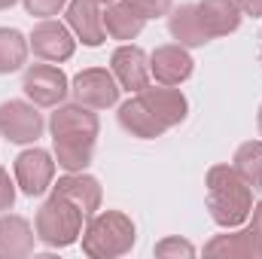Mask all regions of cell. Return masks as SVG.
Wrapping results in <instances>:
<instances>
[{"label": "cell", "instance_id": "obj_1", "mask_svg": "<svg viewBox=\"0 0 262 259\" xmlns=\"http://www.w3.org/2000/svg\"><path fill=\"white\" fill-rule=\"evenodd\" d=\"M207 186V213L220 229H238L250 220L253 189L241 180L232 165H213L204 177Z\"/></svg>", "mask_w": 262, "mask_h": 259}, {"label": "cell", "instance_id": "obj_2", "mask_svg": "<svg viewBox=\"0 0 262 259\" xmlns=\"http://www.w3.org/2000/svg\"><path fill=\"white\" fill-rule=\"evenodd\" d=\"M137 229L122 210H98L82 229V253L89 259H119L131 253Z\"/></svg>", "mask_w": 262, "mask_h": 259}, {"label": "cell", "instance_id": "obj_3", "mask_svg": "<svg viewBox=\"0 0 262 259\" xmlns=\"http://www.w3.org/2000/svg\"><path fill=\"white\" fill-rule=\"evenodd\" d=\"M82 220H85V213H82L73 201H67L64 195L52 192L43 204H40V210H37V217H34L37 241H43L46 247H55V250L70 247V244H76L79 235H82Z\"/></svg>", "mask_w": 262, "mask_h": 259}, {"label": "cell", "instance_id": "obj_4", "mask_svg": "<svg viewBox=\"0 0 262 259\" xmlns=\"http://www.w3.org/2000/svg\"><path fill=\"white\" fill-rule=\"evenodd\" d=\"M21 92L31 104L37 107H58L64 104V98L70 95V79L64 76V70L49 61H40V64H28L25 67V76H21Z\"/></svg>", "mask_w": 262, "mask_h": 259}, {"label": "cell", "instance_id": "obj_5", "mask_svg": "<svg viewBox=\"0 0 262 259\" xmlns=\"http://www.w3.org/2000/svg\"><path fill=\"white\" fill-rule=\"evenodd\" d=\"M46 131V119L37 104L31 101H3L0 104V137L9 143L28 146L37 143V137Z\"/></svg>", "mask_w": 262, "mask_h": 259}, {"label": "cell", "instance_id": "obj_6", "mask_svg": "<svg viewBox=\"0 0 262 259\" xmlns=\"http://www.w3.org/2000/svg\"><path fill=\"white\" fill-rule=\"evenodd\" d=\"M119 82L107 67H89L79 70L70 82V95L76 104H85L92 110H110L119 104Z\"/></svg>", "mask_w": 262, "mask_h": 259}, {"label": "cell", "instance_id": "obj_7", "mask_svg": "<svg viewBox=\"0 0 262 259\" xmlns=\"http://www.w3.org/2000/svg\"><path fill=\"white\" fill-rule=\"evenodd\" d=\"M12 174H15V186L25 195L37 198L43 192H52V180H55V156L40 149V146H31V149H21L15 156V165H12Z\"/></svg>", "mask_w": 262, "mask_h": 259}, {"label": "cell", "instance_id": "obj_8", "mask_svg": "<svg viewBox=\"0 0 262 259\" xmlns=\"http://www.w3.org/2000/svg\"><path fill=\"white\" fill-rule=\"evenodd\" d=\"M28 43H31V52L40 61H49V64H61L67 58H73V52H76L73 31L58 18H40L31 31Z\"/></svg>", "mask_w": 262, "mask_h": 259}, {"label": "cell", "instance_id": "obj_9", "mask_svg": "<svg viewBox=\"0 0 262 259\" xmlns=\"http://www.w3.org/2000/svg\"><path fill=\"white\" fill-rule=\"evenodd\" d=\"M46 128L55 137H64V140H98V131H101V122H98V113L85 104H58L52 107V116L46 122Z\"/></svg>", "mask_w": 262, "mask_h": 259}, {"label": "cell", "instance_id": "obj_10", "mask_svg": "<svg viewBox=\"0 0 262 259\" xmlns=\"http://www.w3.org/2000/svg\"><path fill=\"white\" fill-rule=\"evenodd\" d=\"M64 25L73 31L76 43L98 49L107 40L104 31V6L98 0H70L64 6Z\"/></svg>", "mask_w": 262, "mask_h": 259}, {"label": "cell", "instance_id": "obj_11", "mask_svg": "<svg viewBox=\"0 0 262 259\" xmlns=\"http://www.w3.org/2000/svg\"><path fill=\"white\" fill-rule=\"evenodd\" d=\"M110 73L116 76L119 89L137 95V92H143V89L149 85V79H152V73H149V55H146L140 46H134V43H122V46H116L113 55H110Z\"/></svg>", "mask_w": 262, "mask_h": 259}, {"label": "cell", "instance_id": "obj_12", "mask_svg": "<svg viewBox=\"0 0 262 259\" xmlns=\"http://www.w3.org/2000/svg\"><path fill=\"white\" fill-rule=\"evenodd\" d=\"M195 70V61L186 46L180 43H165L149 55V73L159 85H183Z\"/></svg>", "mask_w": 262, "mask_h": 259}, {"label": "cell", "instance_id": "obj_13", "mask_svg": "<svg viewBox=\"0 0 262 259\" xmlns=\"http://www.w3.org/2000/svg\"><path fill=\"white\" fill-rule=\"evenodd\" d=\"M137 95L146 101V107L156 113V119L165 128H177L189 116V101H186V95L177 85H146Z\"/></svg>", "mask_w": 262, "mask_h": 259}, {"label": "cell", "instance_id": "obj_14", "mask_svg": "<svg viewBox=\"0 0 262 259\" xmlns=\"http://www.w3.org/2000/svg\"><path fill=\"white\" fill-rule=\"evenodd\" d=\"M52 192L64 195L67 201H73L85 217L98 213L101 210V198H104L98 177H92L85 171H70L64 177H58V183H52Z\"/></svg>", "mask_w": 262, "mask_h": 259}, {"label": "cell", "instance_id": "obj_15", "mask_svg": "<svg viewBox=\"0 0 262 259\" xmlns=\"http://www.w3.org/2000/svg\"><path fill=\"white\" fill-rule=\"evenodd\" d=\"M204 256H226V259H262V241L259 235L247 229H226L223 235L210 238L204 244Z\"/></svg>", "mask_w": 262, "mask_h": 259}, {"label": "cell", "instance_id": "obj_16", "mask_svg": "<svg viewBox=\"0 0 262 259\" xmlns=\"http://www.w3.org/2000/svg\"><path fill=\"white\" fill-rule=\"evenodd\" d=\"M116 119H119V128L125 134H131V137H137V140H156V137H162L168 131L156 119V113L146 107V101L140 95H134L125 104H119Z\"/></svg>", "mask_w": 262, "mask_h": 259}, {"label": "cell", "instance_id": "obj_17", "mask_svg": "<svg viewBox=\"0 0 262 259\" xmlns=\"http://www.w3.org/2000/svg\"><path fill=\"white\" fill-rule=\"evenodd\" d=\"M168 34L174 37V43H180L186 49H198V46L210 43V34L201 25V15H198L195 3L171 6V12H168Z\"/></svg>", "mask_w": 262, "mask_h": 259}, {"label": "cell", "instance_id": "obj_18", "mask_svg": "<svg viewBox=\"0 0 262 259\" xmlns=\"http://www.w3.org/2000/svg\"><path fill=\"white\" fill-rule=\"evenodd\" d=\"M37 232L34 226L18 213L0 217V259H25L34 253Z\"/></svg>", "mask_w": 262, "mask_h": 259}, {"label": "cell", "instance_id": "obj_19", "mask_svg": "<svg viewBox=\"0 0 262 259\" xmlns=\"http://www.w3.org/2000/svg\"><path fill=\"white\" fill-rule=\"evenodd\" d=\"M198 15H201V25L204 31L210 34V40L216 37H229L241 28V9L235 0H198Z\"/></svg>", "mask_w": 262, "mask_h": 259}, {"label": "cell", "instance_id": "obj_20", "mask_svg": "<svg viewBox=\"0 0 262 259\" xmlns=\"http://www.w3.org/2000/svg\"><path fill=\"white\" fill-rule=\"evenodd\" d=\"M146 18L131 6L128 0H113L104 6V31L110 40H119V43H131L134 37H140Z\"/></svg>", "mask_w": 262, "mask_h": 259}, {"label": "cell", "instance_id": "obj_21", "mask_svg": "<svg viewBox=\"0 0 262 259\" xmlns=\"http://www.w3.org/2000/svg\"><path fill=\"white\" fill-rule=\"evenodd\" d=\"M52 156H55V165L70 171H85L92 165V156H95V140H64V137H55L52 140Z\"/></svg>", "mask_w": 262, "mask_h": 259}, {"label": "cell", "instance_id": "obj_22", "mask_svg": "<svg viewBox=\"0 0 262 259\" xmlns=\"http://www.w3.org/2000/svg\"><path fill=\"white\" fill-rule=\"evenodd\" d=\"M28 52H31V43L21 31L0 28V76L21 70L28 64Z\"/></svg>", "mask_w": 262, "mask_h": 259}, {"label": "cell", "instance_id": "obj_23", "mask_svg": "<svg viewBox=\"0 0 262 259\" xmlns=\"http://www.w3.org/2000/svg\"><path fill=\"white\" fill-rule=\"evenodd\" d=\"M232 168L241 174V180L250 189H262V140H244L235 156H232Z\"/></svg>", "mask_w": 262, "mask_h": 259}, {"label": "cell", "instance_id": "obj_24", "mask_svg": "<svg viewBox=\"0 0 262 259\" xmlns=\"http://www.w3.org/2000/svg\"><path fill=\"white\" fill-rule=\"evenodd\" d=\"M152 253L159 259H192L195 256V247H192L186 238L171 235V238H162V241L152 247Z\"/></svg>", "mask_w": 262, "mask_h": 259}, {"label": "cell", "instance_id": "obj_25", "mask_svg": "<svg viewBox=\"0 0 262 259\" xmlns=\"http://www.w3.org/2000/svg\"><path fill=\"white\" fill-rule=\"evenodd\" d=\"M21 3H25L28 15H34V18H55L58 12H64L70 0H21Z\"/></svg>", "mask_w": 262, "mask_h": 259}, {"label": "cell", "instance_id": "obj_26", "mask_svg": "<svg viewBox=\"0 0 262 259\" xmlns=\"http://www.w3.org/2000/svg\"><path fill=\"white\" fill-rule=\"evenodd\" d=\"M131 6L149 21V18H162V15H168L171 12V0H128Z\"/></svg>", "mask_w": 262, "mask_h": 259}, {"label": "cell", "instance_id": "obj_27", "mask_svg": "<svg viewBox=\"0 0 262 259\" xmlns=\"http://www.w3.org/2000/svg\"><path fill=\"white\" fill-rule=\"evenodd\" d=\"M12 204H15V180L9 177L6 168H0V213L12 210Z\"/></svg>", "mask_w": 262, "mask_h": 259}, {"label": "cell", "instance_id": "obj_28", "mask_svg": "<svg viewBox=\"0 0 262 259\" xmlns=\"http://www.w3.org/2000/svg\"><path fill=\"white\" fill-rule=\"evenodd\" d=\"M241 15H250V18H262V0H235Z\"/></svg>", "mask_w": 262, "mask_h": 259}, {"label": "cell", "instance_id": "obj_29", "mask_svg": "<svg viewBox=\"0 0 262 259\" xmlns=\"http://www.w3.org/2000/svg\"><path fill=\"white\" fill-rule=\"evenodd\" d=\"M247 226L259 235V241H262V198L253 204V210H250V220H247Z\"/></svg>", "mask_w": 262, "mask_h": 259}, {"label": "cell", "instance_id": "obj_30", "mask_svg": "<svg viewBox=\"0 0 262 259\" xmlns=\"http://www.w3.org/2000/svg\"><path fill=\"white\" fill-rule=\"evenodd\" d=\"M256 128H259V137H262V104H259V113H256Z\"/></svg>", "mask_w": 262, "mask_h": 259}, {"label": "cell", "instance_id": "obj_31", "mask_svg": "<svg viewBox=\"0 0 262 259\" xmlns=\"http://www.w3.org/2000/svg\"><path fill=\"white\" fill-rule=\"evenodd\" d=\"M18 0H0V9H9V6H15Z\"/></svg>", "mask_w": 262, "mask_h": 259}, {"label": "cell", "instance_id": "obj_32", "mask_svg": "<svg viewBox=\"0 0 262 259\" xmlns=\"http://www.w3.org/2000/svg\"><path fill=\"white\" fill-rule=\"evenodd\" d=\"M98 3H101V6H107V3H113V0H98Z\"/></svg>", "mask_w": 262, "mask_h": 259}]
</instances>
